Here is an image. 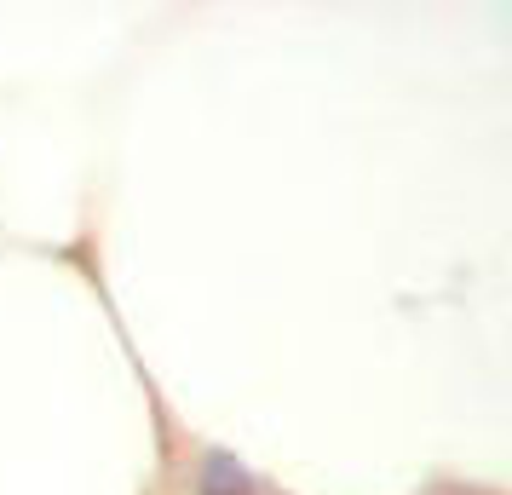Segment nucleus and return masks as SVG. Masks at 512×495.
<instances>
[{
  "mask_svg": "<svg viewBox=\"0 0 512 495\" xmlns=\"http://www.w3.org/2000/svg\"><path fill=\"white\" fill-rule=\"evenodd\" d=\"M196 495H254L248 467L231 461V455H208V461H202V484H196Z\"/></svg>",
  "mask_w": 512,
  "mask_h": 495,
  "instance_id": "obj_1",
  "label": "nucleus"
}]
</instances>
